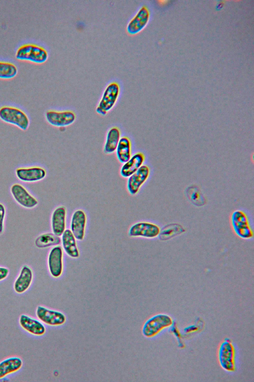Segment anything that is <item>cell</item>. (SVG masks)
<instances>
[{
    "mask_svg": "<svg viewBox=\"0 0 254 382\" xmlns=\"http://www.w3.org/2000/svg\"><path fill=\"white\" fill-rule=\"evenodd\" d=\"M33 278L32 269L27 265L22 266L13 284L14 291L19 294L27 291L32 284Z\"/></svg>",
    "mask_w": 254,
    "mask_h": 382,
    "instance_id": "cell-16",
    "label": "cell"
},
{
    "mask_svg": "<svg viewBox=\"0 0 254 382\" xmlns=\"http://www.w3.org/2000/svg\"><path fill=\"white\" fill-rule=\"evenodd\" d=\"M150 170L147 165H142L137 171L129 176L127 182V189L132 195L138 193L142 186L149 177Z\"/></svg>",
    "mask_w": 254,
    "mask_h": 382,
    "instance_id": "cell-12",
    "label": "cell"
},
{
    "mask_svg": "<svg viewBox=\"0 0 254 382\" xmlns=\"http://www.w3.org/2000/svg\"><path fill=\"white\" fill-rule=\"evenodd\" d=\"M144 154L138 152L135 153L122 166L120 174L124 178H128L142 165L145 161Z\"/></svg>",
    "mask_w": 254,
    "mask_h": 382,
    "instance_id": "cell-19",
    "label": "cell"
},
{
    "mask_svg": "<svg viewBox=\"0 0 254 382\" xmlns=\"http://www.w3.org/2000/svg\"><path fill=\"white\" fill-rule=\"evenodd\" d=\"M230 221L234 233L239 237L244 239L253 237L254 232L249 218L244 211H234L231 215Z\"/></svg>",
    "mask_w": 254,
    "mask_h": 382,
    "instance_id": "cell-3",
    "label": "cell"
},
{
    "mask_svg": "<svg viewBox=\"0 0 254 382\" xmlns=\"http://www.w3.org/2000/svg\"><path fill=\"white\" fill-rule=\"evenodd\" d=\"M22 365V361L19 357H10L3 360L0 362V379L18 371Z\"/></svg>",
    "mask_w": 254,
    "mask_h": 382,
    "instance_id": "cell-21",
    "label": "cell"
},
{
    "mask_svg": "<svg viewBox=\"0 0 254 382\" xmlns=\"http://www.w3.org/2000/svg\"><path fill=\"white\" fill-rule=\"evenodd\" d=\"M66 211L63 206L57 207L51 217V227L53 233L61 236L65 230Z\"/></svg>",
    "mask_w": 254,
    "mask_h": 382,
    "instance_id": "cell-17",
    "label": "cell"
},
{
    "mask_svg": "<svg viewBox=\"0 0 254 382\" xmlns=\"http://www.w3.org/2000/svg\"><path fill=\"white\" fill-rule=\"evenodd\" d=\"M6 214V209L3 204L0 203V234L3 231L4 221Z\"/></svg>",
    "mask_w": 254,
    "mask_h": 382,
    "instance_id": "cell-28",
    "label": "cell"
},
{
    "mask_svg": "<svg viewBox=\"0 0 254 382\" xmlns=\"http://www.w3.org/2000/svg\"><path fill=\"white\" fill-rule=\"evenodd\" d=\"M48 265L51 275L58 278L63 272V251L60 246L54 247L50 251L48 257Z\"/></svg>",
    "mask_w": 254,
    "mask_h": 382,
    "instance_id": "cell-13",
    "label": "cell"
},
{
    "mask_svg": "<svg viewBox=\"0 0 254 382\" xmlns=\"http://www.w3.org/2000/svg\"><path fill=\"white\" fill-rule=\"evenodd\" d=\"M48 57V51L45 48L33 43L21 45L15 53V57L17 60L28 61L36 64L45 63Z\"/></svg>",
    "mask_w": 254,
    "mask_h": 382,
    "instance_id": "cell-1",
    "label": "cell"
},
{
    "mask_svg": "<svg viewBox=\"0 0 254 382\" xmlns=\"http://www.w3.org/2000/svg\"><path fill=\"white\" fill-rule=\"evenodd\" d=\"M218 359L220 366L224 370L229 372L235 370V348L229 339H225L220 344Z\"/></svg>",
    "mask_w": 254,
    "mask_h": 382,
    "instance_id": "cell-6",
    "label": "cell"
},
{
    "mask_svg": "<svg viewBox=\"0 0 254 382\" xmlns=\"http://www.w3.org/2000/svg\"><path fill=\"white\" fill-rule=\"evenodd\" d=\"M0 118L3 121L17 126L22 130H26L29 124L26 114L15 107L4 106L0 108Z\"/></svg>",
    "mask_w": 254,
    "mask_h": 382,
    "instance_id": "cell-5",
    "label": "cell"
},
{
    "mask_svg": "<svg viewBox=\"0 0 254 382\" xmlns=\"http://www.w3.org/2000/svg\"><path fill=\"white\" fill-rule=\"evenodd\" d=\"M159 2H161V4H165L167 2V1H166V0H160V1H159Z\"/></svg>",
    "mask_w": 254,
    "mask_h": 382,
    "instance_id": "cell-31",
    "label": "cell"
},
{
    "mask_svg": "<svg viewBox=\"0 0 254 382\" xmlns=\"http://www.w3.org/2000/svg\"><path fill=\"white\" fill-rule=\"evenodd\" d=\"M173 322L172 317L169 315L157 314L145 322L142 329V334L146 338L153 337L163 329L171 326Z\"/></svg>",
    "mask_w": 254,
    "mask_h": 382,
    "instance_id": "cell-4",
    "label": "cell"
},
{
    "mask_svg": "<svg viewBox=\"0 0 254 382\" xmlns=\"http://www.w3.org/2000/svg\"><path fill=\"white\" fill-rule=\"evenodd\" d=\"M36 313L37 317L41 322L52 326L62 325L65 323L66 319L64 313L43 306H38L37 307Z\"/></svg>",
    "mask_w": 254,
    "mask_h": 382,
    "instance_id": "cell-8",
    "label": "cell"
},
{
    "mask_svg": "<svg viewBox=\"0 0 254 382\" xmlns=\"http://www.w3.org/2000/svg\"><path fill=\"white\" fill-rule=\"evenodd\" d=\"M16 175L21 181L35 182L43 180L46 176V172L40 167L20 168L16 169Z\"/></svg>",
    "mask_w": 254,
    "mask_h": 382,
    "instance_id": "cell-15",
    "label": "cell"
},
{
    "mask_svg": "<svg viewBox=\"0 0 254 382\" xmlns=\"http://www.w3.org/2000/svg\"><path fill=\"white\" fill-rule=\"evenodd\" d=\"M45 116L49 123L59 127L69 126L72 124L76 119L75 113L70 110H49L46 112Z\"/></svg>",
    "mask_w": 254,
    "mask_h": 382,
    "instance_id": "cell-9",
    "label": "cell"
},
{
    "mask_svg": "<svg viewBox=\"0 0 254 382\" xmlns=\"http://www.w3.org/2000/svg\"><path fill=\"white\" fill-rule=\"evenodd\" d=\"M61 242L60 236L53 233H45L39 235L35 240V245L38 248H45L57 246Z\"/></svg>",
    "mask_w": 254,
    "mask_h": 382,
    "instance_id": "cell-24",
    "label": "cell"
},
{
    "mask_svg": "<svg viewBox=\"0 0 254 382\" xmlns=\"http://www.w3.org/2000/svg\"><path fill=\"white\" fill-rule=\"evenodd\" d=\"M18 72L17 67L12 63L0 61V79H10L15 77Z\"/></svg>",
    "mask_w": 254,
    "mask_h": 382,
    "instance_id": "cell-27",
    "label": "cell"
},
{
    "mask_svg": "<svg viewBox=\"0 0 254 382\" xmlns=\"http://www.w3.org/2000/svg\"><path fill=\"white\" fill-rule=\"evenodd\" d=\"M186 194L188 199L196 206H202L206 204V199L200 189L195 185L187 188Z\"/></svg>",
    "mask_w": 254,
    "mask_h": 382,
    "instance_id": "cell-26",
    "label": "cell"
},
{
    "mask_svg": "<svg viewBox=\"0 0 254 382\" xmlns=\"http://www.w3.org/2000/svg\"><path fill=\"white\" fill-rule=\"evenodd\" d=\"M9 274V270L7 268L0 267V281L5 279Z\"/></svg>",
    "mask_w": 254,
    "mask_h": 382,
    "instance_id": "cell-29",
    "label": "cell"
},
{
    "mask_svg": "<svg viewBox=\"0 0 254 382\" xmlns=\"http://www.w3.org/2000/svg\"><path fill=\"white\" fill-rule=\"evenodd\" d=\"M223 3L221 2L218 3V7H219V8H221L223 6Z\"/></svg>",
    "mask_w": 254,
    "mask_h": 382,
    "instance_id": "cell-30",
    "label": "cell"
},
{
    "mask_svg": "<svg viewBox=\"0 0 254 382\" xmlns=\"http://www.w3.org/2000/svg\"><path fill=\"white\" fill-rule=\"evenodd\" d=\"M150 16L148 7L145 5H142L127 23L126 27L127 33L135 35L140 32L148 23Z\"/></svg>",
    "mask_w": 254,
    "mask_h": 382,
    "instance_id": "cell-10",
    "label": "cell"
},
{
    "mask_svg": "<svg viewBox=\"0 0 254 382\" xmlns=\"http://www.w3.org/2000/svg\"><path fill=\"white\" fill-rule=\"evenodd\" d=\"M185 231V229L182 225L178 223H173L165 225L160 229L158 237L161 240H167L181 234Z\"/></svg>",
    "mask_w": 254,
    "mask_h": 382,
    "instance_id": "cell-25",
    "label": "cell"
},
{
    "mask_svg": "<svg viewBox=\"0 0 254 382\" xmlns=\"http://www.w3.org/2000/svg\"><path fill=\"white\" fill-rule=\"evenodd\" d=\"M160 227L154 223L141 221L133 224L129 228L128 235L132 237H143L152 239L158 237Z\"/></svg>",
    "mask_w": 254,
    "mask_h": 382,
    "instance_id": "cell-7",
    "label": "cell"
},
{
    "mask_svg": "<svg viewBox=\"0 0 254 382\" xmlns=\"http://www.w3.org/2000/svg\"><path fill=\"white\" fill-rule=\"evenodd\" d=\"M10 192L14 200L24 208H32L38 204L37 199L20 184L12 185Z\"/></svg>",
    "mask_w": 254,
    "mask_h": 382,
    "instance_id": "cell-11",
    "label": "cell"
},
{
    "mask_svg": "<svg viewBox=\"0 0 254 382\" xmlns=\"http://www.w3.org/2000/svg\"><path fill=\"white\" fill-rule=\"evenodd\" d=\"M120 89L117 82L113 81L108 84L96 107L97 113L104 116L114 106L119 96Z\"/></svg>",
    "mask_w": 254,
    "mask_h": 382,
    "instance_id": "cell-2",
    "label": "cell"
},
{
    "mask_svg": "<svg viewBox=\"0 0 254 382\" xmlns=\"http://www.w3.org/2000/svg\"><path fill=\"white\" fill-rule=\"evenodd\" d=\"M118 160L124 164L131 157V143L130 139L127 136L120 138L116 150Z\"/></svg>",
    "mask_w": 254,
    "mask_h": 382,
    "instance_id": "cell-22",
    "label": "cell"
},
{
    "mask_svg": "<svg viewBox=\"0 0 254 382\" xmlns=\"http://www.w3.org/2000/svg\"><path fill=\"white\" fill-rule=\"evenodd\" d=\"M19 323L24 330L33 335L42 336L46 332V328L42 322L28 315H21Z\"/></svg>",
    "mask_w": 254,
    "mask_h": 382,
    "instance_id": "cell-18",
    "label": "cell"
},
{
    "mask_svg": "<svg viewBox=\"0 0 254 382\" xmlns=\"http://www.w3.org/2000/svg\"><path fill=\"white\" fill-rule=\"evenodd\" d=\"M76 240L69 229H65L62 235L63 248L65 253L72 258H78L80 255Z\"/></svg>",
    "mask_w": 254,
    "mask_h": 382,
    "instance_id": "cell-20",
    "label": "cell"
},
{
    "mask_svg": "<svg viewBox=\"0 0 254 382\" xmlns=\"http://www.w3.org/2000/svg\"><path fill=\"white\" fill-rule=\"evenodd\" d=\"M86 222V215L83 210L77 209L73 213L71 218L70 230L76 240L81 241L84 239Z\"/></svg>",
    "mask_w": 254,
    "mask_h": 382,
    "instance_id": "cell-14",
    "label": "cell"
},
{
    "mask_svg": "<svg viewBox=\"0 0 254 382\" xmlns=\"http://www.w3.org/2000/svg\"><path fill=\"white\" fill-rule=\"evenodd\" d=\"M121 138V131L118 127H112L108 132L104 151L106 154H111L116 151Z\"/></svg>",
    "mask_w": 254,
    "mask_h": 382,
    "instance_id": "cell-23",
    "label": "cell"
}]
</instances>
